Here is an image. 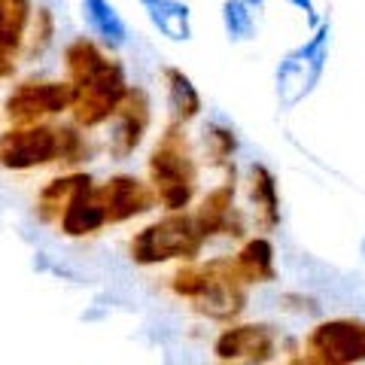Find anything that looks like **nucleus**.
Here are the masks:
<instances>
[{
  "label": "nucleus",
  "instance_id": "29",
  "mask_svg": "<svg viewBox=\"0 0 365 365\" xmlns=\"http://www.w3.org/2000/svg\"><path fill=\"white\" fill-rule=\"evenodd\" d=\"M362 256H365V241H362Z\"/></svg>",
  "mask_w": 365,
  "mask_h": 365
},
{
  "label": "nucleus",
  "instance_id": "11",
  "mask_svg": "<svg viewBox=\"0 0 365 365\" xmlns=\"http://www.w3.org/2000/svg\"><path fill=\"white\" fill-rule=\"evenodd\" d=\"M277 338H274L271 326L262 323H247V326H232L216 338L213 353L222 362H241V365H262L274 356Z\"/></svg>",
  "mask_w": 365,
  "mask_h": 365
},
{
  "label": "nucleus",
  "instance_id": "22",
  "mask_svg": "<svg viewBox=\"0 0 365 365\" xmlns=\"http://www.w3.org/2000/svg\"><path fill=\"white\" fill-rule=\"evenodd\" d=\"M204 146H207V155L213 165H228V158L237 150V137L225 125H207L204 128Z\"/></svg>",
  "mask_w": 365,
  "mask_h": 365
},
{
  "label": "nucleus",
  "instance_id": "9",
  "mask_svg": "<svg viewBox=\"0 0 365 365\" xmlns=\"http://www.w3.org/2000/svg\"><path fill=\"white\" fill-rule=\"evenodd\" d=\"M153 104L150 95L140 86H131L119 110L113 113V128H110V155L113 158H128L143 143L146 131H150Z\"/></svg>",
  "mask_w": 365,
  "mask_h": 365
},
{
  "label": "nucleus",
  "instance_id": "18",
  "mask_svg": "<svg viewBox=\"0 0 365 365\" xmlns=\"http://www.w3.org/2000/svg\"><path fill=\"white\" fill-rule=\"evenodd\" d=\"M31 21H34L31 0H0V46L9 52H19Z\"/></svg>",
  "mask_w": 365,
  "mask_h": 365
},
{
  "label": "nucleus",
  "instance_id": "16",
  "mask_svg": "<svg viewBox=\"0 0 365 365\" xmlns=\"http://www.w3.org/2000/svg\"><path fill=\"white\" fill-rule=\"evenodd\" d=\"M235 268L244 283H268L277 277V271H274V247L268 237L247 241L241 247V253L235 256Z\"/></svg>",
  "mask_w": 365,
  "mask_h": 365
},
{
  "label": "nucleus",
  "instance_id": "23",
  "mask_svg": "<svg viewBox=\"0 0 365 365\" xmlns=\"http://www.w3.org/2000/svg\"><path fill=\"white\" fill-rule=\"evenodd\" d=\"M88 158V143H86V137L76 131V125L71 128H58V162L64 168H73L79 162H86Z\"/></svg>",
  "mask_w": 365,
  "mask_h": 365
},
{
  "label": "nucleus",
  "instance_id": "6",
  "mask_svg": "<svg viewBox=\"0 0 365 365\" xmlns=\"http://www.w3.org/2000/svg\"><path fill=\"white\" fill-rule=\"evenodd\" d=\"M73 104V86L61 79H31L21 83L6 95L4 101V116L13 125H37L49 116L71 110Z\"/></svg>",
  "mask_w": 365,
  "mask_h": 365
},
{
  "label": "nucleus",
  "instance_id": "17",
  "mask_svg": "<svg viewBox=\"0 0 365 365\" xmlns=\"http://www.w3.org/2000/svg\"><path fill=\"white\" fill-rule=\"evenodd\" d=\"M162 76L168 86V101H170V110H174V122H180V125L192 122L204 107L195 83H192L189 73H182L180 67H165Z\"/></svg>",
  "mask_w": 365,
  "mask_h": 365
},
{
  "label": "nucleus",
  "instance_id": "24",
  "mask_svg": "<svg viewBox=\"0 0 365 365\" xmlns=\"http://www.w3.org/2000/svg\"><path fill=\"white\" fill-rule=\"evenodd\" d=\"M52 37H55V16H52V9L40 6L37 13H34V21H31V46H28V52L31 55H43L52 46Z\"/></svg>",
  "mask_w": 365,
  "mask_h": 365
},
{
  "label": "nucleus",
  "instance_id": "3",
  "mask_svg": "<svg viewBox=\"0 0 365 365\" xmlns=\"http://www.w3.org/2000/svg\"><path fill=\"white\" fill-rule=\"evenodd\" d=\"M150 182L158 195V204L170 213L189 207V201L195 198L198 170L195 162H192L189 140L182 134L180 122L168 125L162 140H158V146L150 155Z\"/></svg>",
  "mask_w": 365,
  "mask_h": 365
},
{
  "label": "nucleus",
  "instance_id": "26",
  "mask_svg": "<svg viewBox=\"0 0 365 365\" xmlns=\"http://www.w3.org/2000/svg\"><path fill=\"white\" fill-rule=\"evenodd\" d=\"M289 4H292L295 9H302V13L311 19V25H314V28H319V25H317L319 19H317V4H314V0H289Z\"/></svg>",
  "mask_w": 365,
  "mask_h": 365
},
{
  "label": "nucleus",
  "instance_id": "27",
  "mask_svg": "<svg viewBox=\"0 0 365 365\" xmlns=\"http://www.w3.org/2000/svg\"><path fill=\"white\" fill-rule=\"evenodd\" d=\"M289 365H311V362H307V359H295V362H289Z\"/></svg>",
  "mask_w": 365,
  "mask_h": 365
},
{
  "label": "nucleus",
  "instance_id": "20",
  "mask_svg": "<svg viewBox=\"0 0 365 365\" xmlns=\"http://www.w3.org/2000/svg\"><path fill=\"white\" fill-rule=\"evenodd\" d=\"M83 9H86V21L98 37H104L113 46L125 43V34H128L125 31V21L119 19V13L107 4V0H83Z\"/></svg>",
  "mask_w": 365,
  "mask_h": 365
},
{
  "label": "nucleus",
  "instance_id": "25",
  "mask_svg": "<svg viewBox=\"0 0 365 365\" xmlns=\"http://www.w3.org/2000/svg\"><path fill=\"white\" fill-rule=\"evenodd\" d=\"M13 73H16V52L0 46V79H9Z\"/></svg>",
  "mask_w": 365,
  "mask_h": 365
},
{
  "label": "nucleus",
  "instance_id": "10",
  "mask_svg": "<svg viewBox=\"0 0 365 365\" xmlns=\"http://www.w3.org/2000/svg\"><path fill=\"white\" fill-rule=\"evenodd\" d=\"M98 192V201L107 213V225L110 222H128L134 216H143L155 207V189L146 186L143 180H137L131 174H116L110 177L107 182L95 186Z\"/></svg>",
  "mask_w": 365,
  "mask_h": 365
},
{
  "label": "nucleus",
  "instance_id": "15",
  "mask_svg": "<svg viewBox=\"0 0 365 365\" xmlns=\"http://www.w3.org/2000/svg\"><path fill=\"white\" fill-rule=\"evenodd\" d=\"M250 201L256 204V216H259V228L271 232L280 222V192H277V180L265 165H253L250 168Z\"/></svg>",
  "mask_w": 365,
  "mask_h": 365
},
{
  "label": "nucleus",
  "instance_id": "12",
  "mask_svg": "<svg viewBox=\"0 0 365 365\" xmlns=\"http://www.w3.org/2000/svg\"><path fill=\"white\" fill-rule=\"evenodd\" d=\"M198 228L204 232V237H213V235H241V225L232 222L237 220L235 216V174L228 177L220 189L207 192V198L201 201V207L195 213Z\"/></svg>",
  "mask_w": 365,
  "mask_h": 365
},
{
  "label": "nucleus",
  "instance_id": "5",
  "mask_svg": "<svg viewBox=\"0 0 365 365\" xmlns=\"http://www.w3.org/2000/svg\"><path fill=\"white\" fill-rule=\"evenodd\" d=\"M329 37L332 28L319 25L314 37L299 49H292L277 67V98L283 107H295L314 91V86L323 76V67L329 61Z\"/></svg>",
  "mask_w": 365,
  "mask_h": 365
},
{
  "label": "nucleus",
  "instance_id": "7",
  "mask_svg": "<svg viewBox=\"0 0 365 365\" xmlns=\"http://www.w3.org/2000/svg\"><path fill=\"white\" fill-rule=\"evenodd\" d=\"M58 162V128L52 125H13L0 134V168L34 170Z\"/></svg>",
  "mask_w": 365,
  "mask_h": 365
},
{
  "label": "nucleus",
  "instance_id": "2",
  "mask_svg": "<svg viewBox=\"0 0 365 365\" xmlns=\"http://www.w3.org/2000/svg\"><path fill=\"white\" fill-rule=\"evenodd\" d=\"M170 289L180 299L192 302V307L201 317L210 319H235L244 311L247 304V292H244V280L237 274L232 259H213L207 265H186L170 277Z\"/></svg>",
  "mask_w": 365,
  "mask_h": 365
},
{
  "label": "nucleus",
  "instance_id": "21",
  "mask_svg": "<svg viewBox=\"0 0 365 365\" xmlns=\"http://www.w3.org/2000/svg\"><path fill=\"white\" fill-rule=\"evenodd\" d=\"M222 21H225V31L232 40H247L253 37V6L247 0H225L222 6Z\"/></svg>",
  "mask_w": 365,
  "mask_h": 365
},
{
  "label": "nucleus",
  "instance_id": "13",
  "mask_svg": "<svg viewBox=\"0 0 365 365\" xmlns=\"http://www.w3.org/2000/svg\"><path fill=\"white\" fill-rule=\"evenodd\" d=\"M88 186H95V180H91L88 174H64V177L49 180L40 189L37 204H34V207H37V216L43 222L61 220L64 210L71 207V201L79 195V192H86Z\"/></svg>",
  "mask_w": 365,
  "mask_h": 365
},
{
  "label": "nucleus",
  "instance_id": "1",
  "mask_svg": "<svg viewBox=\"0 0 365 365\" xmlns=\"http://www.w3.org/2000/svg\"><path fill=\"white\" fill-rule=\"evenodd\" d=\"M67 83L73 86V122L76 128H98L113 119V113L128 95V79L119 61L107 58L101 46L88 37H76L64 49Z\"/></svg>",
  "mask_w": 365,
  "mask_h": 365
},
{
  "label": "nucleus",
  "instance_id": "4",
  "mask_svg": "<svg viewBox=\"0 0 365 365\" xmlns=\"http://www.w3.org/2000/svg\"><path fill=\"white\" fill-rule=\"evenodd\" d=\"M204 232L198 228V220L189 213H168L165 220L150 222L131 237V259L137 265H162V262H192L204 247Z\"/></svg>",
  "mask_w": 365,
  "mask_h": 365
},
{
  "label": "nucleus",
  "instance_id": "8",
  "mask_svg": "<svg viewBox=\"0 0 365 365\" xmlns=\"http://www.w3.org/2000/svg\"><path fill=\"white\" fill-rule=\"evenodd\" d=\"M311 365H356L365 362V323L359 319H329L307 335Z\"/></svg>",
  "mask_w": 365,
  "mask_h": 365
},
{
  "label": "nucleus",
  "instance_id": "19",
  "mask_svg": "<svg viewBox=\"0 0 365 365\" xmlns=\"http://www.w3.org/2000/svg\"><path fill=\"white\" fill-rule=\"evenodd\" d=\"M146 6V13H150L153 25L168 34L170 40H189V6L180 4V0H140Z\"/></svg>",
  "mask_w": 365,
  "mask_h": 365
},
{
  "label": "nucleus",
  "instance_id": "14",
  "mask_svg": "<svg viewBox=\"0 0 365 365\" xmlns=\"http://www.w3.org/2000/svg\"><path fill=\"white\" fill-rule=\"evenodd\" d=\"M58 222H61V232L67 237H86V235L101 232V228L107 225V213H104V207H101L95 186L79 192Z\"/></svg>",
  "mask_w": 365,
  "mask_h": 365
},
{
  "label": "nucleus",
  "instance_id": "28",
  "mask_svg": "<svg viewBox=\"0 0 365 365\" xmlns=\"http://www.w3.org/2000/svg\"><path fill=\"white\" fill-rule=\"evenodd\" d=\"M220 365H241V362H220Z\"/></svg>",
  "mask_w": 365,
  "mask_h": 365
}]
</instances>
